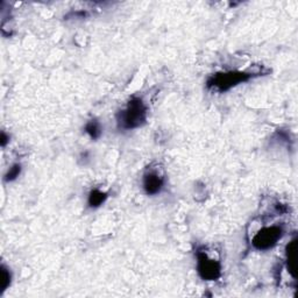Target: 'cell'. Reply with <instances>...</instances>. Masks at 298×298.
Returning <instances> with one entry per match:
<instances>
[{
  "label": "cell",
  "instance_id": "277c9868",
  "mask_svg": "<svg viewBox=\"0 0 298 298\" xmlns=\"http://www.w3.org/2000/svg\"><path fill=\"white\" fill-rule=\"evenodd\" d=\"M197 270L199 276L205 281H214L221 273L220 263L213 259H210L205 252L197 253Z\"/></svg>",
  "mask_w": 298,
  "mask_h": 298
},
{
  "label": "cell",
  "instance_id": "ba28073f",
  "mask_svg": "<svg viewBox=\"0 0 298 298\" xmlns=\"http://www.w3.org/2000/svg\"><path fill=\"white\" fill-rule=\"evenodd\" d=\"M11 284V273L7 268L4 266L0 267V295L9 288Z\"/></svg>",
  "mask_w": 298,
  "mask_h": 298
},
{
  "label": "cell",
  "instance_id": "3957f363",
  "mask_svg": "<svg viewBox=\"0 0 298 298\" xmlns=\"http://www.w3.org/2000/svg\"><path fill=\"white\" fill-rule=\"evenodd\" d=\"M283 236V229L279 226H270L261 229L252 240V245L259 251H268L277 244Z\"/></svg>",
  "mask_w": 298,
  "mask_h": 298
},
{
  "label": "cell",
  "instance_id": "9c48e42d",
  "mask_svg": "<svg viewBox=\"0 0 298 298\" xmlns=\"http://www.w3.org/2000/svg\"><path fill=\"white\" fill-rule=\"evenodd\" d=\"M85 132L91 136V139L96 140L102 135V127H100L98 121L91 120L90 122H88L87 126H85Z\"/></svg>",
  "mask_w": 298,
  "mask_h": 298
},
{
  "label": "cell",
  "instance_id": "7a4b0ae2",
  "mask_svg": "<svg viewBox=\"0 0 298 298\" xmlns=\"http://www.w3.org/2000/svg\"><path fill=\"white\" fill-rule=\"evenodd\" d=\"M253 77L252 73L241 72V71H231V72H222L215 73L208 80V87L214 88L218 91H227L232 89L236 85L247 82Z\"/></svg>",
  "mask_w": 298,
  "mask_h": 298
},
{
  "label": "cell",
  "instance_id": "8fae6325",
  "mask_svg": "<svg viewBox=\"0 0 298 298\" xmlns=\"http://www.w3.org/2000/svg\"><path fill=\"white\" fill-rule=\"evenodd\" d=\"M7 139H9V137L6 136V134L5 133H2V146L3 147H5V144L7 142Z\"/></svg>",
  "mask_w": 298,
  "mask_h": 298
},
{
  "label": "cell",
  "instance_id": "6da1fadb",
  "mask_svg": "<svg viewBox=\"0 0 298 298\" xmlns=\"http://www.w3.org/2000/svg\"><path fill=\"white\" fill-rule=\"evenodd\" d=\"M147 107L140 98L129 100L125 110L118 114V125L122 129H134L146 122Z\"/></svg>",
  "mask_w": 298,
  "mask_h": 298
},
{
  "label": "cell",
  "instance_id": "8992f818",
  "mask_svg": "<svg viewBox=\"0 0 298 298\" xmlns=\"http://www.w3.org/2000/svg\"><path fill=\"white\" fill-rule=\"evenodd\" d=\"M286 261H288V271L296 277V264H297V240L293 239L289 242L286 247Z\"/></svg>",
  "mask_w": 298,
  "mask_h": 298
},
{
  "label": "cell",
  "instance_id": "5b68a950",
  "mask_svg": "<svg viewBox=\"0 0 298 298\" xmlns=\"http://www.w3.org/2000/svg\"><path fill=\"white\" fill-rule=\"evenodd\" d=\"M163 185L165 180L156 171H149L143 176V189L147 195H158Z\"/></svg>",
  "mask_w": 298,
  "mask_h": 298
},
{
  "label": "cell",
  "instance_id": "52a82bcc",
  "mask_svg": "<svg viewBox=\"0 0 298 298\" xmlns=\"http://www.w3.org/2000/svg\"><path fill=\"white\" fill-rule=\"evenodd\" d=\"M107 198V193L102 192L100 190H92L89 195V199H88V204L90 207H98L102 205L104 202H105Z\"/></svg>",
  "mask_w": 298,
  "mask_h": 298
},
{
  "label": "cell",
  "instance_id": "30bf717a",
  "mask_svg": "<svg viewBox=\"0 0 298 298\" xmlns=\"http://www.w3.org/2000/svg\"><path fill=\"white\" fill-rule=\"evenodd\" d=\"M20 173H21V166L20 165H14L12 168H10V170L7 171V174L5 175V181L6 182L14 181L17 177H19Z\"/></svg>",
  "mask_w": 298,
  "mask_h": 298
}]
</instances>
